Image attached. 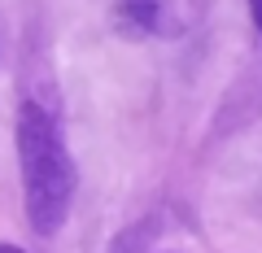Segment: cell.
Returning <instances> with one entry per match:
<instances>
[{
	"label": "cell",
	"mask_w": 262,
	"mask_h": 253,
	"mask_svg": "<svg viewBox=\"0 0 262 253\" xmlns=\"http://www.w3.org/2000/svg\"><path fill=\"white\" fill-rule=\"evenodd\" d=\"M18 166H22V201L35 236H57L75 205L79 170L66 149V135L48 109L27 101L18 109Z\"/></svg>",
	"instance_id": "1"
},
{
	"label": "cell",
	"mask_w": 262,
	"mask_h": 253,
	"mask_svg": "<svg viewBox=\"0 0 262 253\" xmlns=\"http://www.w3.org/2000/svg\"><path fill=\"white\" fill-rule=\"evenodd\" d=\"M114 13H118V27L127 35H175L179 31L166 0H118Z\"/></svg>",
	"instance_id": "2"
},
{
	"label": "cell",
	"mask_w": 262,
	"mask_h": 253,
	"mask_svg": "<svg viewBox=\"0 0 262 253\" xmlns=\"http://www.w3.org/2000/svg\"><path fill=\"white\" fill-rule=\"evenodd\" d=\"M249 9H253V27L262 31V0H249Z\"/></svg>",
	"instance_id": "3"
},
{
	"label": "cell",
	"mask_w": 262,
	"mask_h": 253,
	"mask_svg": "<svg viewBox=\"0 0 262 253\" xmlns=\"http://www.w3.org/2000/svg\"><path fill=\"white\" fill-rule=\"evenodd\" d=\"M0 253H27V249H18V244H5V240H0Z\"/></svg>",
	"instance_id": "4"
}]
</instances>
